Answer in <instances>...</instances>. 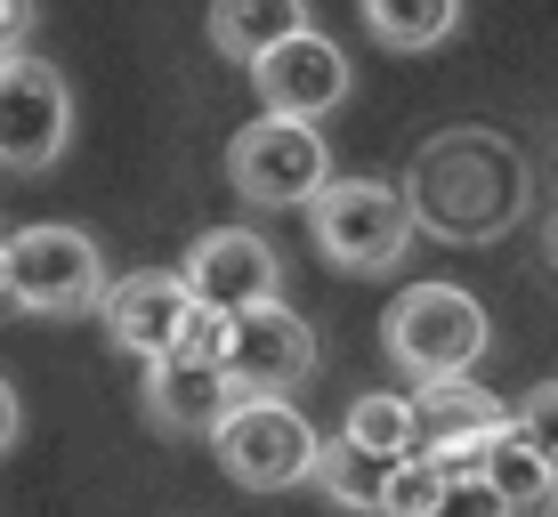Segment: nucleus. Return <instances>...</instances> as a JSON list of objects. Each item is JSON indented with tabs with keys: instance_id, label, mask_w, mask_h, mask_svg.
<instances>
[{
	"instance_id": "obj_7",
	"label": "nucleus",
	"mask_w": 558,
	"mask_h": 517,
	"mask_svg": "<svg viewBox=\"0 0 558 517\" xmlns=\"http://www.w3.org/2000/svg\"><path fill=\"white\" fill-rule=\"evenodd\" d=\"M73 138V89L41 57H0V170H49Z\"/></svg>"
},
{
	"instance_id": "obj_13",
	"label": "nucleus",
	"mask_w": 558,
	"mask_h": 517,
	"mask_svg": "<svg viewBox=\"0 0 558 517\" xmlns=\"http://www.w3.org/2000/svg\"><path fill=\"white\" fill-rule=\"evenodd\" d=\"M227 413H235V389L219 364H179V356L146 364V420L162 436H210Z\"/></svg>"
},
{
	"instance_id": "obj_25",
	"label": "nucleus",
	"mask_w": 558,
	"mask_h": 517,
	"mask_svg": "<svg viewBox=\"0 0 558 517\" xmlns=\"http://www.w3.org/2000/svg\"><path fill=\"white\" fill-rule=\"evenodd\" d=\"M550 179H558V155H550Z\"/></svg>"
},
{
	"instance_id": "obj_26",
	"label": "nucleus",
	"mask_w": 558,
	"mask_h": 517,
	"mask_svg": "<svg viewBox=\"0 0 558 517\" xmlns=\"http://www.w3.org/2000/svg\"><path fill=\"white\" fill-rule=\"evenodd\" d=\"M550 502H558V493H550Z\"/></svg>"
},
{
	"instance_id": "obj_23",
	"label": "nucleus",
	"mask_w": 558,
	"mask_h": 517,
	"mask_svg": "<svg viewBox=\"0 0 558 517\" xmlns=\"http://www.w3.org/2000/svg\"><path fill=\"white\" fill-rule=\"evenodd\" d=\"M16 429H25V413H16V389H9V380H0V453L16 445Z\"/></svg>"
},
{
	"instance_id": "obj_14",
	"label": "nucleus",
	"mask_w": 558,
	"mask_h": 517,
	"mask_svg": "<svg viewBox=\"0 0 558 517\" xmlns=\"http://www.w3.org/2000/svg\"><path fill=\"white\" fill-rule=\"evenodd\" d=\"M292 33H307V0H210V49L227 65H259Z\"/></svg>"
},
{
	"instance_id": "obj_2",
	"label": "nucleus",
	"mask_w": 558,
	"mask_h": 517,
	"mask_svg": "<svg viewBox=\"0 0 558 517\" xmlns=\"http://www.w3.org/2000/svg\"><path fill=\"white\" fill-rule=\"evenodd\" d=\"M486 308H477L461 283H413V292L389 299V316H380V348L389 364L413 380V389H429V380H470V364L486 356Z\"/></svg>"
},
{
	"instance_id": "obj_24",
	"label": "nucleus",
	"mask_w": 558,
	"mask_h": 517,
	"mask_svg": "<svg viewBox=\"0 0 558 517\" xmlns=\"http://www.w3.org/2000/svg\"><path fill=\"white\" fill-rule=\"evenodd\" d=\"M0 299H9V251H0Z\"/></svg>"
},
{
	"instance_id": "obj_19",
	"label": "nucleus",
	"mask_w": 558,
	"mask_h": 517,
	"mask_svg": "<svg viewBox=\"0 0 558 517\" xmlns=\"http://www.w3.org/2000/svg\"><path fill=\"white\" fill-rule=\"evenodd\" d=\"M437 485H446V477L421 461V453L389 461V485H380V517H429V509H437Z\"/></svg>"
},
{
	"instance_id": "obj_16",
	"label": "nucleus",
	"mask_w": 558,
	"mask_h": 517,
	"mask_svg": "<svg viewBox=\"0 0 558 517\" xmlns=\"http://www.w3.org/2000/svg\"><path fill=\"white\" fill-rule=\"evenodd\" d=\"M307 485H324L340 509L380 517V485H389V461H373V453H356L349 436H332V445H316V469H307Z\"/></svg>"
},
{
	"instance_id": "obj_6",
	"label": "nucleus",
	"mask_w": 558,
	"mask_h": 517,
	"mask_svg": "<svg viewBox=\"0 0 558 517\" xmlns=\"http://www.w3.org/2000/svg\"><path fill=\"white\" fill-rule=\"evenodd\" d=\"M227 179H235V195H252L267 210H292V202L324 195L332 155H324L316 122H276V113H259V122L235 130V146H227Z\"/></svg>"
},
{
	"instance_id": "obj_5",
	"label": "nucleus",
	"mask_w": 558,
	"mask_h": 517,
	"mask_svg": "<svg viewBox=\"0 0 558 517\" xmlns=\"http://www.w3.org/2000/svg\"><path fill=\"white\" fill-rule=\"evenodd\" d=\"M316 445H324V436L307 429L283 396H235V413L210 429V453H219V469L235 477L243 493L300 485V477L316 469Z\"/></svg>"
},
{
	"instance_id": "obj_10",
	"label": "nucleus",
	"mask_w": 558,
	"mask_h": 517,
	"mask_svg": "<svg viewBox=\"0 0 558 517\" xmlns=\"http://www.w3.org/2000/svg\"><path fill=\"white\" fill-rule=\"evenodd\" d=\"M252 89H259V113H276V122H324L349 98V49L307 25L252 65Z\"/></svg>"
},
{
	"instance_id": "obj_18",
	"label": "nucleus",
	"mask_w": 558,
	"mask_h": 517,
	"mask_svg": "<svg viewBox=\"0 0 558 517\" xmlns=\"http://www.w3.org/2000/svg\"><path fill=\"white\" fill-rule=\"evenodd\" d=\"M340 436L356 453H373V461H405L413 453V396H356Z\"/></svg>"
},
{
	"instance_id": "obj_20",
	"label": "nucleus",
	"mask_w": 558,
	"mask_h": 517,
	"mask_svg": "<svg viewBox=\"0 0 558 517\" xmlns=\"http://www.w3.org/2000/svg\"><path fill=\"white\" fill-rule=\"evenodd\" d=\"M510 429L526 436V445L543 453L550 469H558V380H543V389H526V405L510 413Z\"/></svg>"
},
{
	"instance_id": "obj_4",
	"label": "nucleus",
	"mask_w": 558,
	"mask_h": 517,
	"mask_svg": "<svg viewBox=\"0 0 558 517\" xmlns=\"http://www.w3.org/2000/svg\"><path fill=\"white\" fill-rule=\"evenodd\" d=\"M9 251V308L25 316H89L106 299V259L82 226H16Z\"/></svg>"
},
{
	"instance_id": "obj_21",
	"label": "nucleus",
	"mask_w": 558,
	"mask_h": 517,
	"mask_svg": "<svg viewBox=\"0 0 558 517\" xmlns=\"http://www.w3.org/2000/svg\"><path fill=\"white\" fill-rule=\"evenodd\" d=\"M429 517H518V509L486 485V477H446V485H437V509H429Z\"/></svg>"
},
{
	"instance_id": "obj_17",
	"label": "nucleus",
	"mask_w": 558,
	"mask_h": 517,
	"mask_svg": "<svg viewBox=\"0 0 558 517\" xmlns=\"http://www.w3.org/2000/svg\"><path fill=\"white\" fill-rule=\"evenodd\" d=\"M477 477H486V485L502 493L510 509H543L550 493H558V469H550V461H543V453H534L518 429L494 436V453H486V469H477Z\"/></svg>"
},
{
	"instance_id": "obj_9",
	"label": "nucleus",
	"mask_w": 558,
	"mask_h": 517,
	"mask_svg": "<svg viewBox=\"0 0 558 517\" xmlns=\"http://www.w3.org/2000/svg\"><path fill=\"white\" fill-rule=\"evenodd\" d=\"M307 364H316V332H307V316H292L283 299L227 316L219 372H227V389H235V396H283V389H300V380H307Z\"/></svg>"
},
{
	"instance_id": "obj_1",
	"label": "nucleus",
	"mask_w": 558,
	"mask_h": 517,
	"mask_svg": "<svg viewBox=\"0 0 558 517\" xmlns=\"http://www.w3.org/2000/svg\"><path fill=\"white\" fill-rule=\"evenodd\" d=\"M405 210L413 226H429L446 243H494L526 210V162L502 130H477V122L437 130L405 170Z\"/></svg>"
},
{
	"instance_id": "obj_15",
	"label": "nucleus",
	"mask_w": 558,
	"mask_h": 517,
	"mask_svg": "<svg viewBox=\"0 0 558 517\" xmlns=\"http://www.w3.org/2000/svg\"><path fill=\"white\" fill-rule=\"evenodd\" d=\"M356 16L380 49H437L461 25V0H356Z\"/></svg>"
},
{
	"instance_id": "obj_12",
	"label": "nucleus",
	"mask_w": 558,
	"mask_h": 517,
	"mask_svg": "<svg viewBox=\"0 0 558 517\" xmlns=\"http://www.w3.org/2000/svg\"><path fill=\"white\" fill-rule=\"evenodd\" d=\"M98 316H106V332H113V348H122V356L154 364V356H170V340H179V323L195 316V299H186V283H179V275L146 267V275L106 283Z\"/></svg>"
},
{
	"instance_id": "obj_8",
	"label": "nucleus",
	"mask_w": 558,
	"mask_h": 517,
	"mask_svg": "<svg viewBox=\"0 0 558 517\" xmlns=\"http://www.w3.org/2000/svg\"><path fill=\"white\" fill-rule=\"evenodd\" d=\"M502 429H510L502 396H486L477 380H429L413 396V453L437 477H477Z\"/></svg>"
},
{
	"instance_id": "obj_22",
	"label": "nucleus",
	"mask_w": 558,
	"mask_h": 517,
	"mask_svg": "<svg viewBox=\"0 0 558 517\" xmlns=\"http://www.w3.org/2000/svg\"><path fill=\"white\" fill-rule=\"evenodd\" d=\"M33 41V0H0V57H25Z\"/></svg>"
},
{
	"instance_id": "obj_3",
	"label": "nucleus",
	"mask_w": 558,
	"mask_h": 517,
	"mask_svg": "<svg viewBox=\"0 0 558 517\" xmlns=\"http://www.w3.org/2000/svg\"><path fill=\"white\" fill-rule=\"evenodd\" d=\"M307 235L340 275H389L413 243L405 186L389 179H324V195L307 202Z\"/></svg>"
},
{
	"instance_id": "obj_11",
	"label": "nucleus",
	"mask_w": 558,
	"mask_h": 517,
	"mask_svg": "<svg viewBox=\"0 0 558 517\" xmlns=\"http://www.w3.org/2000/svg\"><path fill=\"white\" fill-rule=\"evenodd\" d=\"M179 283L186 299L210 316H243V308H267V299H283V267L267 251L259 235H243V226H210L195 251L179 259Z\"/></svg>"
}]
</instances>
